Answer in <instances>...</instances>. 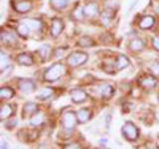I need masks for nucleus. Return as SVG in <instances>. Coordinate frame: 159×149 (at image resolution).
I'll use <instances>...</instances> for the list:
<instances>
[{
  "label": "nucleus",
  "mask_w": 159,
  "mask_h": 149,
  "mask_svg": "<svg viewBox=\"0 0 159 149\" xmlns=\"http://www.w3.org/2000/svg\"><path fill=\"white\" fill-rule=\"evenodd\" d=\"M17 62L20 63V65H24V66H31L33 63V59L32 57L29 56V54L27 53H21L17 56Z\"/></svg>",
  "instance_id": "ddd939ff"
},
{
  "label": "nucleus",
  "mask_w": 159,
  "mask_h": 149,
  "mask_svg": "<svg viewBox=\"0 0 159 149\" xmlns=\"http://www.w3.org/2000/svg\"><path fill=\"white\" fill-rule=\"evenodd\" d=\"M70 98H72V100L74 103H81V102H85L86 100V92L85 91H82V90H73L70 92Z\"/></svg>",
  "instance_id": "6e6552de"
},
{
  "label": "nucleus",
  "mask_w": 159,
  "mask_h": 149,
  "mask_svg": "<svg viewBox=\"0 0 159 149\" xmlns=\"http://www.w3.org/2000/svg\"><path fill=\"white\" fill-rule=\"evenodd\" d=\"M2 148L4 149V148H7V143H4L3 140H2Z\"/></svg>",
  "instance_id": "58836bf2"
},
{
  "label": "nucleus",
  "mask_w": 159,
  "mask_h": 149,
  "mask_svg": "<svg viewBox=\"0 0 159 149\" xmlns=\"http://www.w3.org/2000/svg\"><path fill=\"white\" fill-rule=\"evenodd\" d=\"M154 24H155V19H154L152 16H150V15H147V16H143L142 20L139 21V28L141 29H148V28H151Z\"/></svg>",
  "instance_id": "f8f14e48"
},
{
  "label": "nucleus",
  "mask_w": 159,
  "mask_h": 149,
  "mask_svg": "<svg viewBox=\"0 0 159 149\" xmlns=\"http://www.w3.org/2000/svg\"><path fill=\"white\" fill-rule=\"evenodd\" d=\"M73 17L76 19V20H82V17H84V15H85V12H84V8L82 7H77L76 9L73 11Z\"/></svg>",
  "instance_id": "c85d7f7f"
},
{
  "label": "nucleus",
  "mask_w": 159,
  "mask_h": 149,
  "mask_svg": "<svg viewBox=\"0 0 159 149\" xmlns=\"http://www.w3.org/2000/svg\"><path fill=\"white\" fill-rule=\"evenodd\" d=\"M49 52H51V46L49 45H43L41 48L39 49V54H40V57H41L43 59H45L49 56Z\"/></svg>",
  "instance_id": "cd10ccee"
},
{
  "label": "nucleus",
  "mask_w": 159,
  "mask_h": 149,
  "mask_svg": "<svg viewBox=\"0 0 159 149\" xmlns=\"http://www.w3.org/2000/svg\"><path fill=\"white\" fill-rule=\"evenodd\" d=\"M2 41L3 42H7V44H11L15 41V36L12 33H8V32H2Z\"/></svg>",
  "instance_id": "bb28decb"
},
{
  "label": "nucleus",
  "mask_w": 159,
  "mask_h": 149,
  "mask_svg": "<svg viewBox=\"0 0 159 149\" xmlns=\"http://www.w3.org/2000/svg\"><path fill=\"white\" fill-rule=\"evenodd\" d=\"M17 124V120H11V121H8L7 123V127L8 128H12V127H15Z\"/></svg>",
  "instance_id": "c9c22d12"
},
{
  "label": "nucleus",
  "mask_w": 159,
  "mask_h": 149,
  "mask_svg": "<svg viewBox=\"0 0 159 149\" xmlns=\"http://www.w3.org/2000/svg\"><path fill=\"white\" fill-rule=\"evenodd\" d=\"M51 6L54 9H62L68 6V0H51Z\"/></svg>",
  "instance_id": "5701e85b"
},
{
  "label": "nucleus",
  "mask_w": 159,
  "mask_h": 149,
  "mask_svg": "<svg viewBox=\"0 0 159 149\" xmlns=\"http://www.w3.org/2000/svg\"><path fill=\"white\" fill-rule=\"evenodd\" d=\"M143 45H145V44H143V41L142 40H138V38H135V40H131V42H130V49L133 52H141L142 49H143Z\"/></svg>",
  "instance_id": "6ab92c4d"
},
{
  "label": "nucleus",
  "mask_w": 159,
  "mask_h": 149,
  "mask_svg": "<svg viewBox=\"0 0 159 149\" xmlns=\"http://www.w3.org/2000/svg\"><path fill=\"white\" fill-rule=\"evenodd\" d=\"M13 94H15V91L9 87H3L2 90H0V96H2V99H11L13 96Z\"/></svg>",
  "instance_id": "4be33fe9"
},
{
  "label": "nucleus",
  "mask_w": 159,
  "mask_h": 149,
  "mask_svg": "<svg viewBox=\"0 0 159 149\" xmlns=\"http://www.w3.org/2000/svg\"><path fill=\"white\" fill-rule=\"evenodd\" d=\"M110 120H111V113H107V116H106V128L110 127Z\"/></svg>",
  "instance_id": "f704fd0d"
},
{
  "label": "nucleus",
  "mask_w": 159,
  "mask_h": 149,
  "mask_svg": "<svg viewBox=\"0 0 159 149\" xmlns=\"http://www.w3.org/2000/svg\"><path fill=\"white\" fill-rule=\"evenodd\" d=\"M65 148H68V149H76V148H80V145H78V144H68Z\"/></svg>",
  "instance_id": "4c0bfd02"
},
{
  "label": "nucleus",
  "mask_w": 159,
  "mask_h": 149,
  "mask_svg": "<svg viewBox=\"0 0 159 149\" xmlns=\"http://www.w3.org/2000/svg\"><path fill=\"white\" fill-rule=\"evenodd\" d=\"M111 20V13L109 11V8H106V11H103L102 15H101V23L103 25H109V23H110Z\"/></svg>",
  "instance_id": "393cba45"
},
{
  "label": "nucleus",
  "mask_w": 159,
  "mask_h": 149,
  "mask_svg": "<svg viewBox=\"0 0 159 149\" xmlns=\"http://www.w3.org/2000/svg\"><path fill=\"white\" fill-rule=\"evenodd\" d=\"M77 119L80 123H86L89 119H90V111L88 108H81L78 112H77Z\"/></svg>",
  "instance_id": "2eb2a0df"
},
{
  "label": "nucleus",
  "mask_w": 159,
  "mask_h": 149,
  "mask_svg": "<svg viewBox=\"0 0 159 149\" xmlns=\"http://www.w3.org/2000/svg\"><path fill=\"white\" fill-rule=\"evenodd\" d=\"M0 58H2V63H0V69H2V71L6 69V66L8 65V58H7V56L4 54V52H2L0 53Z\"/></svg>",
  "instance_id": "c756f323"
},
{
  "label": "nucleus",
  "mask_w": 159,
  "mask_h": 149,
  "mask_svg": "<svg viewBox=\"0 0 159 149\" xmlns=\"http://www.w3.org/2000/svg\"><path fill=\"white\" fill-rule=\"evenodd\" d=\"M150 70L154 75H159V63H152L150 66Z\"/></svg>",
  "instance_id": "2f4dec72"
},
{
  "label": "nucleus",
  "mask_w": 159,
  "mask_h": 149,
  "mask_svg": "<svg viewBox=\"0 0 159 149\" xmlns=\"http://www.w3.org/2000/svg\"><path fill=\"white\" fill-rule=\"evenodd\" d=\"M122 133H123V136H125L127 140H130V141H134V140H137L138 136H139V131H138V128L134 126V124L131 121H127L125 126L122 127Z\"/></svg>",
  "instance_id": "f03ea898"
},
{
  "label": "nucleus",
  "mask_w": 159,
  "mask_h": 149,
  "mask_svg": "<svg viewBox=\"0 0 159 149\" xmlns=\"http://www.w3.org/2000/svg\"><path fill=\"white\" fill-rule=\"evenodd\" d=\"M102 69H103V70H105L106 73H109V74H113V73H114V66H113V65L110 66V65H109V62L103 63V67H102Z\"/></svg>",
  "instance_id": "7c9ffc66"
},
{
  "label": "nucleus",
  "mask_w": 159,
  "mask_h": 149,
  "mask_svg": "<svg viewBox=\"0 0 159 149\" xmlns=\"http://www.w3.org/2000/svg\"><path fill=\"white\" fill-rule=\"evenodd\" d=\"M37 112V104H34L32 102H28L24 104V108H23V113L24 115H34Z\"/></svg>",
  "instance_id": "4468645a"
},
{
  "label": "nucleus",
  "mask_w": 159,
  "mask_h": 149,
  "mask_svg": "<svg viewBox=\"0 0 159 149\" xmlns=\"http://www.w3.org/2000/svg\"><path fill=\"white\" fill-rule=\"evenodd\" d=\"M109 6H111V9L117 8L118 2H117V0H107V2H106V7H109Z\"/></svg>",
  "instance_id": "473e14b6"
},
{
  "label": "nucleus",
  "mask_w": 159,
  "mask_h": 149,
  "mask_svg": "<svg viewBox=\"0 0 159 149\" xmlns=\"http://www.w3.org/2000/svg\"><path fill=\"white\" fill-rule=\"evenodd\" d=\"M157 12H158V13H159V7H158V9H157Z\"/></svg>",
  "instance_id": "ea45409f"
},
{
  "label": "nucleus",
  "mask_w": 159,
  "mask_h": 149,
  "mask_svg": "<svg viewBox=\"0 0 159 149\" xmlns=\"http://www.w3.org/2000/svg\"><path fill=\"white\" fill-rule=\"evenodd\" d=\"M158 99H159V95H158Z\"/></svg>",
  "instance_id": "a19ab883"
},
{
  "label": "nucleus",
  "mask_w": 159,
  "mask_h": 149,
  "mask_svg": "<svg viewBox=\"0 0 159 149\" xmlns=\"http://www.w3.org/2000/svg\"><path fill=\"white\" fill-rule=\"evenodd\" d=\"M61 121H62V126H64V128H65L66 131H72L73 128L76 127L78 119H77L76 113H73V112L69 111V112H65V113L62 115Z\"/></svg>",
  "instance_id": "20e7f679"
},
{
  "label": "nucleus",
  "mask_w": 159,
  "mask_h": 149,
  "mask_svg": "<svg viewBox=\"0 0 159 149\" xmlns=\"http://www.w3.org/2000/svg\"><path fill=\"white\" fill-rule=\"evenodd\" d=\"M129 66V58L126 56H118L117 58V62H116V69L118 70H123V69H126Z\"/></svg>",
  "instance_id": "dca6fc26"
},
{
  "label": "nucleus",
  "mask_w": 159,
  "mask_h": 149,
  "mask_svg": "<svg viewBox=\"0 0 159 149\" xmlns=\"http://www.w3.org/2000/svg\"><path fill=\"white\" fill-rule=\"evenodd\" d=\"M24 24H27V25L32 29V31H41L43 28V23L41 20H36V19H25L23 20Z\"/></svg>",
  "instance_id": "9d476101"
},
{
  "label": "nucleus",
  "mask_w": 159,
  "mask_h": 149,
  "mask_svg": "<svg viewBox=\"0 0 159 149\" xmlns=\"http://www.w3.org/2000/svg\"><path fill=\"white\" fill-rule=\"evenodd\" d=\"M62 71H64V69H62L61 63H54L53 66H51L45 71V75H44V78H45V81H49V82L57 81V79L61 77Z\"/></svg>",
  "instance_id": "f257e3e1"
},
{
  "label": "nucleus",
  "mask_w": 159,
  "mask_h": 149,
  "mask_svg": "<svg viewBox=\"0 0 159 149\" xmlns=\"http://www.w3.org/2000/svg\"><path fill=\"white\" fill-rule=\"evenodd\" d=\"M62 29H64V23H62V20L54 19L53 21H52V25H51V33H52V36H53V37H58L60 34H61Z\"/></svg>",
  "instance_id": "423d86ee"
},
{
  "label": "nucleus",
  "mask_w": 159,
  "mask_h": 149,
  "mask_svg": "<svg viewBox=\"0 0 159 149\" xmlns=\"http://www.w3.org/2000/svg\"><path fill=\"white\" fill-rule=\"evenodd\" d=\"M84 12H85V16H88V17H94V16H96V15L98 13V6H97V3L92 2V3L86 4V7L84 8Z\"/></svg>",
  "instance_id": "9b49d317"
},
{
  "label": "nucleus",
  "mask_w": 159,
  "mask_h": 149,
  "mask_svg": "<svg viewBox=\"0 0 159 149\" xmlns=\"http://www.w3.org/2000/svg\"><path fill=\"white\" fill-rule=\"evenodd\" d=\"M114 94V88L110 86V84H102V86L98 87V95L102 96L103 99L111 98Z\"/></svg>",
  "instance_id": "0eeeda50"
},
{
  "label": "nucleus",
  "mask_w": 159,
  "mask_h": 149,
  "mask_svg": "<svg viewBox=\"0 0 159 149\" xmlns=\"http://www.w3.org/2000/svg\"><path fill=\"white\" fill-rule=\"evenodd\" d=\"M12 113H13V110H12V107L9 106V104H3L2 108H0V119H2V120L9 117Z\"/></svg>",
  "instance_id": "f3484780"
},
{
  "label": "nucleus",
  "mask_w": 159,
  "mask_h": 149,
  "mask_svg": "<svg viewBox=\"0 0 159 149\" xmlns=\"http://www.w3.org/2000/svg\"><path fill=\"white\" fill-rule=\"evenodd\" d=\"M62 49H57V50H56V53H54V57H56V58H60V57H61L62 56Z\"/></svg>",
  "instance_id": "e433bc0d"
},
{
  "label": "nucleus",
  "mask_w": 159,
  "mask_h": 149,
  "mask_svg": "<svg viewBox=\"0 0 159 149\" xmlns=\"http://www.w3.org/2000/svg\"><path fill=\"white\" fill-rule=\"evenodd\" d=\"M31 31H32V29L29 28L27 24H24L23 21L20 23V24H19V27H17V33H19L21 37H28V36H29V33H31Z\"/></svg>",
  "instance_id": "a211bd4d"
},
{
  "label": "nucleus",
  "mask_w": 159,
  "mask_h": 149,
  "mask_svg": "<svg viewBox=\"0 0 159 149\" xmlns=\"http://www.w3.org/2000/svg\"><path fill=\"white\" fill-rule=\"evenodd\" d=\"M86 59H88V54L74 52L68 57V65L72 66V67H76V66H80V65H82V63H85Z\"/></svg>",
  "instance_id": "7ed1b4c3"
},
{
  "label": "nucleus",
  "mask_w": 159,
  "mask_h": 149,
  "mask_svg": "<svg viewBox=\"0 0 159 149\" xmlns=\"http://www.w3.org/2000/svg\"><path fill=\"white\" fill-rule=\"evenodd\" d=\"M15 9H16L17 12L20 13H24V12H28L32 9V3L31 2H27V0H24V2H17L13 4Z\"/></svg>",
  "instance_id": "1a4fd4ad"
},
{
  "label": "nucleus",
  "mask_w": 159,
  "mask_h": 149,
  "mask_svg": "<svg viewBox=\"0 0 159 149\" xmlns=\"http://www.w3.org/2000/svg\"><path fill=\"white\" fill-rule=\"evenodd\" d=\"M152 46L157 49V50H159V38L158 37H154L152 38Z\"/></svg>",
  "instance_id": "72a5a7b5"
},
{
  "label": "nucleus",
  "mask_w": 159,
  "mask_h": 149,
  "mask_svg": "<svg viewBox=\"0 0 159 149\" xmlns=\"http://www.w3.org/2000/svg\"><path fill=\"white\" fill-rule=\"evenodd\" d=\"M78 44H80V46L88 48V46H92V45H93V40H92L90 37H88V36H84V37L80 38Z\"/></svg>",
  "instance_id": "a878e982"
},
{
  "label": "nucleus",
  "mask_w": 159,
  "mask_h": 149,
  "mask_svg": "<svg viewBox=\"0 0 159 149\" xmlns=\"http://www.w3.org/2000/svg\"><path fill=\"white\" fill-rule=\"evenodd\" d=\"M43 121H44V115H43V113H37V115H34L31 119V121H29V123H31V126L37 127V126H41Z\"/></svg>",
  "instance_id": "b1692460"
},
{
  "label": "nucleus",
  "mask_w": 159,
  "mask_h": 149,
  "mask_svg": "<svg viewBox=\"0 0 159 149\" xmlns=\"http://www.w3.org/2000/svg\"><path fill=\"white\" fill-rule=\"evenodd\" d=\"M53 94V90L52 88H43V90H40L37 94H36V98L40 99V100H44V99H48L51 98Z\"/></svg>",
  "instance_id": "aec40b11"
},
{
  "label": "nucleus",
  "mask_w": 159,
  "mask_h": 149,
  "mask_svg": "<svg viewBox=\"0 0 159 149\" xmlns=\"http://www.w3.org/2000/svg\"><path fill=\"white\" fill-rule=\"evenodd\" d=\"M139 82H141V86L145 87V88H151V87H154L157 84L155 79H154L152 77H145L143 79H141Z\"/></svg>",
  "instance_id": "412c9836"
},
{
  "label": "nucleus",
  "mask_w": 159,
  "mask_h": 149,
  "mask_svg": "<svg viewBox=\"0 0 159 149\" xmlns=\"http://www.w3.org/2000/svg\"><path fill=\"white\" fill-rule=\"evenodd\" d=\"M19 88L24 94H29L34 90V82L31 79H19Z\"/></svg>",
  "instance_id": "39448f33"
}]
</instances>
